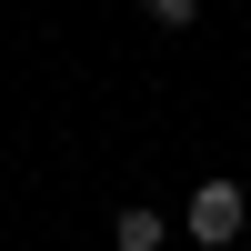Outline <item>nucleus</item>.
Returning a JSON list of instances; mask_svg holds the SVG:
<instances>
[{"mask_svg":"<svg viewBox=\"0 0 251 251\" xmlns=\"http://www.w3.org/2000/svg\"><path fill=\"white\" fill-rule=\"evenodd\" d=\"M181 231H191L201 251L241 241V181H201V191H191V211H181Z\"/></svg>","mask_w":251,"mask_h":251,"instance_id":"f257e3e1","label":"nucleus"},{"mask_svg":"<svg viewBox=\"0 0 251 251\" xmlns=\"http://www.w3.org/2000/svg\"><path fill=\"white\" fill-rule=\"evenodd\" d=\"M141 10H151L161 30H191V20H201V0H141Z\"/></svg>","mask_w":251,"mask_h":251,"instance_id":"7ed1b4c3","label":"nucleus"},{"mask_svg":"<svg viewBox=\"0 0 251 251\" xmlns=\"http://www.w3.org/2000/svg\"><path fill=\"white\" fill-rule=\"evenodd\" d=\"M161 231H171V221H161V211H141V201L111 221V241H121V251H161Z\"/></svg>","mask_w":251,"mask_h":251,"instance_id":"f03ea898","label":"nucleus"}]
</instances>
